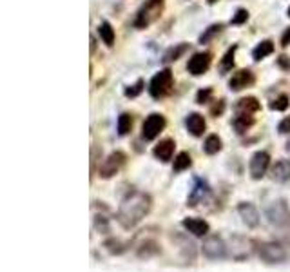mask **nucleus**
Returning <instances> with one entry per match:
<instances>
[{"instance_id":"f257e3e1","label":"nucleus","mask_w":290,"mask_h":272,"mask_svg":"<svg viewBox=\"0 0 290 272\" xmlns=\"http://www.w3.org/2000/svg\"><path fill=\"white\" fill-rule=\"evenodd\" d=\"M151 209H153V198L147 192L132 189L123 196L116 212V220L125 231H131L149 214Z\"/></svg>"},{"instance_id":"f03ea898","label":"nucleus","mask_w":290,"mask_h":272,"mask_svg":"<svg viewBox=\"0 0 290 272\" xmlns=\"http://www.w3.org/2000/svg\"><path fill=\"white\" fill-rule=\"evenodd\" d=\"M265 214H267L268 223H270L274 229H277L281 234H286V238L290 240V209L288 205H286V201L285 200L272 201V203L267 207Z\"/></svg>"},{"instance_id":"7ed1b4c3","label":"nucleus","mask_w":290,"mask_h":272,"mask_svg":"<svg viewBox=\"0 0 290 272\" xmlns=\"http://www.w3.org/2000/svg\"><path fill=\"white\" fill-rule=\"evenodd\" d=\"M163 6H165V0H147L141 9L138 11L136 15V20H134V26L138 29H145V27H149L153 22H156L160 18L163 11Z\"/></svg>"},{"instance_id":"20e7f679","label":"nucleus","mask_w":290,"mask_h":272,"mask_svg":"<svg viewBox=\"0 0 290 272\" xmlns=\"http://www.w3.org/2000/svg\"><path fill=\"white\" fill-rule=\"evenodd\" d=\"M258 254L267 263H283L288 259V250L279 241H263L258 243Z\"/></svg>"},{"instance_id":"39448f33","label":"nucleus","mask_w":290,"mask_h":272,"mask_svg":"<svg viewBox=\"0 0 290 272\" xmlns=\"http://www.w3.org/2000/svg\"><path fill=\"white\" fill-rule=\"evenodd\" d=\"M172 82H174V78H172L171 69H163V71L156 73L149 85L151 96L153 98H163L172 89Z\"/></svg>"},{"instance_id":"423d86ee","label":"nucleus","mask_w":290,"mask_h":272,"mask_svg":"<svg viewBox=\"0 0 290 272\" xmlns=\"http://www.w3.org/2000/svg\"><path fill=\"white\" fill-rule=\"evenodd\" d=\"M202 252L205 258L209 259H223L227 256V245L221 236L218 234H209V236L203 240L202 245Z\"/></svg>"},{"instance_id":"0eeeda50","label":"nucleus","mask_w":290,"mask_h":272,"mask_svg":"<svg viewBox=\"0 0 290 272\" xmlns=\"http://www.w3.org/2000/svg\"><path fill=\"white\" fill-rule=\"evenodd\" d=\"M165 125H167V120H165V116L160 115V113H153L145 118L143 125H141V136L145 140H154L158 138L160 133L165 129Z\"/></svg>"},{"instance_id":"6e6552de","label":"nucleus","mask_w":290,"mask_h":272,"mask_svg":"<svg viewBox=\"0 0 290 272\" xmlns=\"http://www.w3.org/2000/svg\"><path fill=\"white\" fill-rule=\"evenodd\" d=\"M127 156H125V152L122 151H113L106 160L102 161L100 169H98V174H100V178H113L116 173L120 171L123 164H125Z\"/></svg>"},{"instance_id":"1a4fd4ad","label":"nucleus","mask_w":290,"mask_h":272,"mask_svg":"<svg viewBox=\"0 0 290 272\" xmlns=\"http://www.w3.org/2000/svg\"><path fill=\"white\" fill-rule=\"evenodd\" d=\"M268 167H270V154L267 151H258L252 154L251 158V165H249V169H251V176L254 180H261L267 174Z\"/></svg>"},{"instance_id":"9d476101","label":"nucleus","mask_w":290,"mask_h":272,"mask_svg":"<svg viewBox=\"0 0 290 272\" xmlns=\"http://www.w3.org/2000/svg\"><path fill=\"white\" fill-rule=\"evenodd\" d=\"M211 62H212V55L209 51H202V53H194L190 57L189 64H187V71L194 76H200L203 73L209 71V67H211Z\"/></svg>"},{"instance_id":"9b49d317","label":"nucleus","mask_w":290,"mask_h":272,"mask_svg":"<svg viewBox=\"0 0 290 272\" xmlns=\"http://www.w3.org/2000/svg\"><path fill=\"white\" fill-rule=\"evenodd\" d=\"M237 212H239V218L243 220V223H245L247 227L256 229L260 225V212H258L256 205L251 203V201H241L237 205Z\"/></svg>"},{"instance_id":"f8f14e48","label":"nucleus","mask_w":290,"mask_h":272,"mask_svg":"<svg viewBox=\"0 0 290 272\" xmlns=\"http://www.w3.org/2000/svg\"><path fill=\"white\" fill-rule=\"evenodd\" d=\"M254 73L251 71V69H239V71H236L232 76H230L229 80V87L232 91H241L245 89V87H251L252 84H254Z\"/></svg>"},{"instance_id":"ddd939ff","label":"nucleus","mask_w":290,"mask_h":272,"mask_svg":"<svg viewBox=\"0 0 290 272\" xmlns=\"http://www.w3.org/2000/svg\"><path fill=\"white\" fill-rule=\"evenodd\" d=\"M181 225H183L185 231H189L190 234H194V236H198V238L207 236L209 231H211L209 223L200 218H185L183 222H181Z\"/></svg>"},{"instance_id":"4468645a","label":"nucleus","mask_w":290,"mask_h":272,"mask_svg":"<svg viewBox=\"0 0 290 272\" xmlns=\"http://www.w3.org/2000/svg\"><path fill=\"white\" fill-rule=\"evenodd\" d=\"M174 147H176L174 140L165 138V140H162V142H160L156 147H154L153 154H154V158H156V160L169 161L172 158V154H174Z\"/></svg>"},{"instance_id":"2eb2a0df","label":"nucleus","mask_w":290,"mask_h":272,"mask_svg":"<svg viewBox=\"0 0 290 272\" xmlns=\"http://www.w3.org/2000/svg\"><path fill=\"white\" fill-rule=\"evenodd\" d=\"M185 124H187V129H189V133L192 134V136H202L207 129V122L200 113H190V115L187 116V122H185Z\"/></svg>"},{"instance_id":"dca6fc26","label":"nucleus","mask_w":290,"mask_h":272,"mask_svg":"<svg viewBox=\"0 0 290 272\" xmlns=\"http://www.w3.org/2000/svg\"><path fill=\"white\" fill-rule=\"evenodd\" d=\"M270 176L274 182L285 183L290 180V160H279L272 165L270 169Z\"/></svg>"},{"instance_id":"f3484780","label":"nucleus","mask_w":290,"mask_h":272,"mask_svg":"<svg viewBox=\"0 0 290 272\" xmlns=\"http://www.w3.org/2000/svg\"><path fill=\"white\" fill-rule=\"evenodd\" d=\"M209 192H211L209 185H207L203 180L198 178V180H196V185H194V189L190 191V194H189V205L194 207V205H198V203H202V201L209 196Z\"/></svg>"},{"instance_id":"a211bd4d","label":"nucleus","mask_w":290,"mask_h":272,"mask_svg":"<svg viewBox=\"0 0 290 272\" xmlns=\"http://www.w3.org/2000/svg\"><path fill=\"white\" fill-rule=\"evenodd\" d=\"M261 109L260 102L254 96H247V98L237 100L236 103V113L237 115H254Z\"/></svg>"},{"instance_id":"6ab92c4d","label":"nucleus","mask_w":290,"mask_h":272,"mask_svg":"<svg viewBox=\"0 0 290 272\" xmlns=\"http://www.w3.org/2000/svg\"><path fill=\"white\" fill-rule=\"evenodd\" d=\"M187 51H189V44H178L174 45V47H169V49L165 51V55H163V62L165 64L176 62V60L183 57Z\"/></svg>"},{"instance_id":"aec40b11","label":"nucleus","mask_w":290,"mask_h":272,"mask_svg":"<svg viewBox=\"0 0 290 272\" xmlns=\"http://www.w3.org/2000/svg\"><path fill=\"white\" fill-rule=\"evenodd\" d=\"M274 53V42L272 40H263L261 44L256 45V49L252 51V57H254L256 62H260L263 58H267L268 55Z\"/></svg>"},{"instance_id":"412c9836","label":"nucleus","mask_w":290,"mask_h":272,"mask_svg":"<svg viewBox=\"0 0 290 272\" xmlns=\"http://www.w3.org/2000/svg\"><path fill=\"white\" fill-rule=\"evenodd\" d=\"M98 33H100V38L102 42L107 45V47H113L115 45V29H113V26H111L109 22H102L100 27H98Z\"/></svg>"},{"instance_id":"4be33fe9","label":"nucleus","mask_w":290,"mask_h":272,"mask_svg":"<svg viewBox=\"0 0 290 272\" xmlns=\"http://www.w3.org/2000/svg\"><path fill=\"white\" fill-rule=\"evenodd\" d=\"M203 151L207 152V154H218V152L221 151V138L218 136V134H209L205 140V143H203Z\"/></svg>"},{"instance_id":"5701e85b","label":"nucleus","mask_w":290,"mask_h":272,"mask_svg":"<svg viewBox=\"0 0 290 272\" xmlns=\"http://www.w3.org/2000/svg\"><path fill=\"white\" fill-rule=\"evenodd\" d=\"M158 252H160L158 243L153 240H145L143 243L138 247V256H140V258H151V256L158 254Z\"/></svg>"},{"instance_id":"b1692460","label":"nucleus","mask_w":290,"mask_h":272,"mask_svg":"<svg viewBox=\"0 0 290 272\" xmlns=\"http://www.w3.org/2000/svg\"><path fill=\"white\" fill-rule=\"evenodd\" d=\"M190 165H192V158H190L189 152L183 151L174 158V165H172V169H174L176 173H181V171L189 169Z\"/></svg>"},{"instance_id":"393cba45","label":"nucleus","mask_w":290,"mask_h":272,"mask_svg":"<svg viewBox=\"0 0 290 272\" xmlns=\"http://www.w3.org/2000/svg\"><path fill=\"white\" fill-rule=\"evenodd\" d=\"M252 124H254V116L252 115H237L236 118H234V127H236V131L239 134L245 133Z\"/></svg>"},{"instance_id":"a878e982","label":"nucleus","mask_w":290,"mask_h":272,"mask_svg":"<svg viewBox=\"0 0 290 272\" xmlns=\"http://www.w3.org/2000/svg\"><path fill=\"white\" fill-rule=\"evenodd\" d=\"M221 29H223V24H212L211 27H207L203 35L200 36V44H207V42H211L216 35H220Z\"/></svg>"},{"instance_id":"bb28decb","label":"nucleus","mask_w":290,"mask_h":272,"mask_svg":"<svg viewBox=\"0 0 290 272\" xmlns=\"http://www.w3.org/2000/svg\"><path fill=\"white\" fill-rule=\"evenodd\" d=\"M132 129V116L129 115V113H123V115H120L118 118V133L122 134V136H125V134H129Z\"/></svg>"},{"instance_id":"cd10ccee","label":"nucleus","mask_w":290,"mask_h":272,"mask_svg":"<svg viewBox=\"0 0 290 272\" xmlns=\"http://www.w3.org/2000/svg\"><path fill=\"white\" fill-rule=\"evenodd\" d=\"M288 105H290V98L286 94H279L276 100L270 102V109H274V111H286Z\"/></svg>"},{"instance_id":"c85d7f7f","label":"nucleus","mask_w":290,"mask_h":272,"mask_svg":"<svg viewBox=\"0 0 290 272\" xmlns=\"http://www.w3.org/2000/svg\"><path fill=\"white\" fill-rule=\"evenodd\" d=\"M106 249L109 250L111 254H122V252H125V249L127 247L123 245L120 240H115V238H111V240L106 241Z\"/></svg>"},{"instance_id":"c756f323","label":"nucleus","mask_w":290,"mask_h":272,"mask_svg":"<svg viewBox=\"0 0 290 272\" xmlns=\"http://www.w3.org/2000/svg\"><path fill=\"white\" fill-rule=\"evenodd\" d=\"M236 45H232L227 53H225V57H223V60H221V69L223 71H229V69H232L234 67V55H236Z\"/></svg>"},{"instance_id":"7c9ffc66","label":"nucleus","mask_w":290,"mask_h":272,"mask_svg":"<svg viewBox=\"0 0 290 272\" xmlns=\"http://www.w3.org/2000/svg\"><path fill=\"white\" fill-rule=\"evenodd\" d=\"M143 87H145V82L143 80H136V84L129 85L127 89H125V96H127V98H134V96L141 94Z\"/></svg>"},{"instance_id":"2f4dec72","label":"nucleus","mask_w":290,"mask_h":272,"mask_svg":"<svg viewBox=\"0 0 290 272\" xmlns=\"http://www.w3.org/2000/svg\"><path fill=\"white\" fill-rule=\"evenodd\" d=\"M247 20H249V11H247V9H237L236 15H234L232 20H230V24H232V26H241Z\"/></svg>"},{"instance_id":"473e14b6","label":"nucleus","mask_w":290,"mask_h":272,"mask_svg":"<svg viewBox=\"0 0 290 272\" xmlns=\"http://www.w3.org/2000/svg\"><path fill=\"white\" fill-rule=\"evenodd\" d=\"M211 98H212V89H211V87H205V89L198 91V94H196V102H198V103L211 102Z\"/></svg>"},{"instance_id":"72a5a7b5","label":"nucleus","mask_w":290,"mask_h":272,"mask_svg":"<svg viewBox=\"0 0 290 272\" xmlns=\"http://www.w3.org/2000/svg\"><path fill=\"white\" fill-rule=\"evenodd\" d=\"M94 227L100 232H109V225H107V218L106 216H94Z\"/></svg>"},{"instance_id":"f704fd0d","label":"nucleus","mask_w":290,"mask_h":272,"mask_svg":"<svg viewBox=\"0 0 290 272\" xmlns=\"http://www.w3.org/2000/svg\"><path fill=\"white\" fill-rule=\"evenodd\" d=\"M223 111H225V102H223V100H218V102H214V105L211 107V115L216 116V118L223 115Z\"/></svg>"},{"instance_id":"c9c22d12","label":"nucleus","mask_w":290,"mask_h":272,"mask_svg":"<svg viewBox=\"0 0 290 272\" xmlns=\"http://www.w3.org/2000/svg\"><path fill=\"white\" fill-rule=\"evenodd\" d=\"M277 131H279L281 134H290V116H286V118H283V120L279 122Z\"/></svg>"},{"instance_id":"e433bc0d","label":"nucleus","mask_w":290,"mask_h":272,"mask_svg":"<svg viewBox=\"0 0 290 272\" xmlns=\"http://www.w3.org/2000/svg\"><path fill=\"white\" fill-rule=\"evenodd\" d=\"M277 66L283 67V69H290V58L285 57V55H281V57L277 58Z\"/></svg>"},{"instance_id":"4c0bfd02","label":"nucleus","mask_w":290,"mask_h":272,"mask_svg":"<svg viewBox=\"0 0 290 272\" xmlns=\"http://www.w3.org/2000/svg\"><path fill=\"white\" fill-rule=\"evenodd\" d=\"M281 45H283V47H288V45H290V27L286 29L285 33H283V36H281Z\"/></svg>"},{"instance_id":"58836bf2","label":"nucleus","mask_w":290,"mask_h":272,"mask_svg":"<svg viewBox=\"0 0 290 272\" xmlns=\"http://www.w3.org/2000/svg\"><path fill=\"white\" fill-rule=\"evenodd\" d=\"M207 2H209V4H216V2H218V0H207Z\"/></svg>"},{"instance_id":"ea45409f","label":"nucleus","mask_w":290,"mask_h":272,"mask_svg":"<svg viewBox=\"0 0 290 272\" xmlns=\"http://www.w3.org/2000/svg\"><path fill=\"white\" fill-rule=\"evenodd\" d=\"M286 151H288V152H290V142H288V143H286Z\"/></svg>"},{"instance_id":"a19ab883","label":"nucleus","mask_w":290,"mask_h":272,"mask_svg":"<svg viewBox=\"0 0 290 272\" xmlns=\"http://www.w3.org/2000/svg\"><path fill=\"white\" fill-rule=\"evenodd\" d=\"M286 13H288V17H290V8H288V11H286Z\"/></svg>"}]
</instances>
